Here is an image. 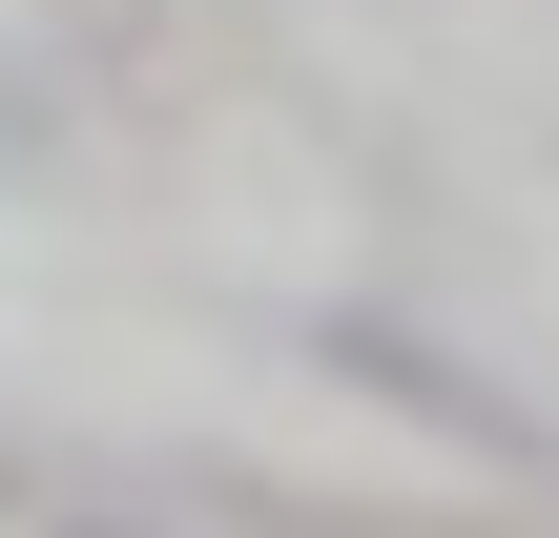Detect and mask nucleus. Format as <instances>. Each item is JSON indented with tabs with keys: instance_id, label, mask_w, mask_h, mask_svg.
<instances>
[{
	"instance_id": "1",
	"label": "nucleus",
	"mask_w": 559,
	"mask_h": 538,
	"mask_svg": "<svg viewBox=\"0 0 559 538\" xmlns=\"http://www.w3.org/2000/svg\"><path fill=\"white\" fill-rule=\"evenodd\" d=\"M311 352H332L353 394H394V415H436V435H498V456H519V394H477L456 352H415V332H373V311H332Z\"/></svg>"
}]
</instances>
